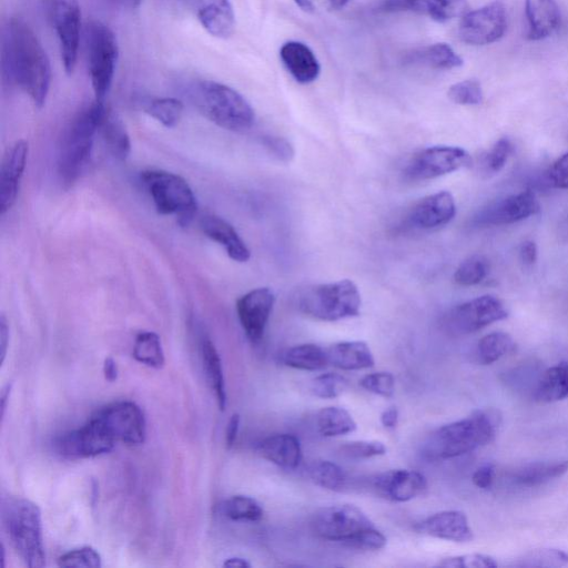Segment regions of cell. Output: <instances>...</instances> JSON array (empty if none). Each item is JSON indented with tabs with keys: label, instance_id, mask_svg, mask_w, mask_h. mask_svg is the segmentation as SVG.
Wrapping results in <instances>:
<instances>
[{
	"label": "cell",
	"instance_id": "obj_1",
	"mask_svg": "<svg viewBox=\"0 0 568 568\" xmlns=\"http://www.w3.org/2000/svg\"><path fill=\"white\" fill-rule=\"evenodd\" d=\"M3 69L9 83L23 90L35 106L46 104L52 66L34 30L22 18H10L5 27Z\"/></svg>",
	"mask_w": 568,
	"mask_h": 568
},
{
	"label": "cell",
	"instance_id": "obj_2",
	"mask_svg": "<svg viewBox=\"0 0 568 568\" xmlns=\"http://www.w3.org/2000/svg\"><path fill=\"white\" fill-rule=\"evenodd\" d=\"M501 423L500 411H475L434 431L423 445V455L429 460H450L469 454L491 443Z\"/></svg>",
	"mask_w": 568,
	"mask_h": 568
},
{
	"label": "cell",
	"instance_id": "obj_3",
	"mask_svg": "<svg viewBox=\"0 0 568 568\" xmlns=\"http://www.w3.org/2000/svg\"><path fill=\"white\" fill-rule=\"evenodd\" d=\"M191 103L220 128L242 133L255 125V110L237 90L213 80H196L188 87Z\"/></svg>",
	"mask_w": 568,
	"mask_h": 568
},
{
	"label": "cell",
	"instance_id": "obj_4",
	"mask_svg": "<svg viewBox=\"0 0 568 568\" xmlns=\"http://www.w3.org/2000/svg\"><path fill=\"white\" fill-rule=\"evenodd\" d=\"M106 111L104 101L95 99L71 121L58 155V175L64 185H73L87 168Z\"/></svg>",
	"mask_w": 568,
	"mask_h": 568
},
{
	"label": "cell",
	"instance_id": "obj_5",
	"mask_svg": "<svg viewBox=\"0 0 568 568\" xmlns=\"http://www.w3.org/2000/svg\"><path fill=\"white\" fill-rule=\"evenodd\" d=\"M2 514L9 541L25 564L30 568H43L46 554L39 507L32 501L15 497L3 502Z\"/></svg>",
	"mask_w": 568,
	"mask_h": 568
},
{
	"label": "cell",
	"instance_id": "obj_6",
	"mask_svg": "<svg viewBox=\"0 0 568 568\" xmlns=\"http://www.w3.org/2000/svg\"><path fill=\"white\" fill-rule=\"evenodd\" d=\"M297 307L307 317L337 322L358 317L362 298L357 284L349 279L313 284L299 291Z\"/></svg>",
	"mask_w": 568,
	"mask_h": 568
},
{
	"label": "cell",
	"instance_id": "obj_7",
	"mask_svg": "<svg viewBox=\"0 0 568 568\" xmlns=\"http://www.w3.org/2000/svg\"><path fill=\"white\" fill-rule=\"evenodd\" d=\"M87 65L91 86L97 100L104 101L115 78L118 60V40L106 24L91 20L85 30Z\"/></svg>",
	"mask_w": 568,
	"mask_h": 568
},
{
	"label": "cell",
	"instance_id": "obj_8",
	"mask_svg": "<svg viewBox=\"0 0 568 568\" xmlns=\"http://www.w3.org/2000/svg\"><path fill=\"white\" fill-rule=\"evenodd\" d=\"M141 181L160 215H176L181 226L189 225L197 212V201L184 178L168 171L148 170L142 172Z\"/></svg>",
	"mask_w": 568,
	"mask_h": 568
},
{
	"label": "cell",
	"instance_id": "obj_9",
	"mask_svg": "<svg viewBox=\"0 0 568 568\" xmlns=\"http://www.w3.org/2000/svg\"><path fill=\"white\" fill-rule=\"evenodd\" d=\"M374 526L367 514L350 504L323 507L311 520L312 531L321 539L348 546Z\"/></svg>",
	"mask_w": 568,
	"mask_h": 568
},
{
	"label": "cell",
	"instance_id": "obj_10",
	"mask_svg": "<svg viewBox=\"0 0 568 568\" xmlns=\"http://www.w3.org/2000/svg\"><path fill=\"white\" fill-rule=\"evenodd\" d=\"M50 25L58 39L66 74L77 66L81 37V10L78 0H43Z\"/></svg>",
	"mask_w": 568,
	"mask_h": 568
},
{
	"label": "cell",
	"instance_id": "obj_11",
	"mask_svg": "<svg viewBox=\"0 0 568 568\" xmlns=\"http://www.w3.org/2000/svg\"><path fill=\"white\" fill-rule=\"evenodd\" d=\"M471 165L468 151L459 147L435 146L415 154L403 169V176L411 182L428 181Z\"/></svg>",
	"mask_w": 568,
	"mask_h": 568
},
{
	"label": "cell",
	"instance_id": "obj_12",
	"mask_svg": "<svg viewBox=\"0 0 568 568\" xmlns=\"http://www.w3.org/2000/svg\"><path fill=\"white\" fill-rule=\"evenodd\" d=\"M509 317L504 303L494 296H482L456 306L446 314L444 327L453 336H468Z\"/></svg>",
	"mask_w": 568,
	"mask_h": 568
},
{
	"label": "cell",
	"instance_id": "obj_13",
	"mask_svg": "<svg viewBox=\"0 0 568 568\" xmlns=\"http://www.w3.org/2000/svg\"><path fill=\"white\" fill-rule=\"evenodd\" d=\"M91 419L95 420L116 444L121 442L139 445L146 440L145 415L134 402L111 403L98 410Z\"/></svg>",
	"mask_w": 568,
	"mask_h": 568
},
{
	"label": "cell",
	"instance_id": "obj_14",
	"mask_svg": "<svg viewBox=\"0 0 568 568\" xmlns=\"http://www.w3.org/2000/svg\"><path fill=\"white\" fill-rule=\"evenodd\" d=\"M116 443L90 418L83 428L59 435L54 450L67 460L95 458L113 451Z\"/></svg>",
	"mask_w": 568,
	"mask_h": 568
},
{
	"label": "cell",
	"instance_id": "obj_15",
	"mask_svg": "<svg viewBox=\"0 0 568 568\" xmlns=\"http://www.w3.org/2000/svg\"><path fill=\"white\" fill-rule=\"evenodd\" d=\"M506 28L505 8L501 3L495 2L465 14L461 20L459 35L465 44L484 46L500 40Z\"/></svg>",
	"mask_w": 568,
	"mask_h": 568
},
{
	"label": "cell",
	"instance_id": "obj_16",
	"mask_svg": "<svg viewBox=\"0 0 568 568\" xmlns=\"http://www.w3.org/2000/svg\"><path fill=\"white\" fill-rule=\"evenodd\" d=\"M456 205L449 191L436 192L417 202L403 220V228L413 232L438 230L454 219Z\"/></svg>",
	"mask_w": 568,
	"mask_h": 568
},
{
	"label": "cell",
	"instance_id": "obj_17",
	"mask_svg": "<svg viewBox=\"0 0 568 568\" xmlns=\"http://www.w3.org/2000/svg\"><path fill=\"white\" fill-rule=\"evenodd\" d=\"M276 304V294L269 288H258L237 301V313L241 327L253 343H258L265 332Z\"/></svg>",
	"mask_w": 568,
	"mask_h": 568
},
{
	"label": "cell",
	"instance_id": "obj_18",
	"mask_svg": "<svg viewBox=\"0 0 568 568\" xmlns=\"http://www.w3.org/2000/svg\"><path fill=\"white\" fill-rule=\"evenodd\" d=\"M540 210V202L534 192L525 190L482 210L476 217V223L481 226H509L535 216Z\"/></svg>",
	"mask_w": 568,
	"mask_h": 568
},
{
	"label": "cell",
	"instance_id": "obj_19",
	"mask_svg": "<svg viewBox=\"0 0 568 568\" xmlns=\"http://www.w3.org/2000/svg\"><path fill=\"white\" fill-rule=\"evenodd\" d=\"M372 490L382 499L405 503L417 499L428 489L425 476L417 471L391 470L373 476Z\"/></svg>",
	"mask_w": 568,
	"mask_h": 568
},
{
	"label": "cell",
	"instance_id": "obj_20",
	"mask_svg": "<svg viewBox=\"0 0 568 568\" xmlns=\"http://www.w3.org/2000/svg\"><path fill=\"white\" fill-rule=\"evenodd\" d=\"M212 37L230 38L236 30V14L230 0H180Z\"/></svg>",
	"mask_w": 568,
	"mask_h": 568
},
{
	"label": "cell",
	"instance_id": "obj_21",
	"mask_svg": "<svg viewBox=\"0 0 568 568\" xmlns=\"http://www.w3.org/2000/svg\"><path fill=\"white\" fill-rule=\"evenodd\" d=\"M28 152L29 147L26 140L15 141L5 152L2 171H0V213L2 216L15 205L26 169Z\"/></svg>",
	"mask_w": 568,
	"mask_h": 568
},
{
	"label": "cell",
	"instance_id": "obj_22",
	"mask_svg": "<svg viewBox=\"0 0 568 568\" xmlns=\"http://www.w3.org/2000/svg\"><path fill=\"white\" fill-rule=\"evenodd\" d=\"M381 12H414L430 17L434 22L446 23L464 16L468 0H382Z\"/></svg>",
	"mask_w": 568,
	"mask_h": 568
},
{
	"label": "cell",
	"instance_id": "obj_23",
	"mask_svg": "<svg viewBox=\"0 0 568 568\" xmlns=\"http://www.w3.org/2000/svg\"><path fill=\"white\" fill-rule=\"evenodd\" d=\"M417 530L434 539L454 543H470L474 540L468 516L461 511L436 513L420 522Z\"/></svg>",
	"mask_w": 568,
	"mask_h": 568
},
{
	"label": "cell",
	"instance_id": "obj_24",
	"mask_svg": "<svg viewBox=\"0 0 568 568\" xmlns=\"http://www.w3.org/2000/svg\"><path fill=\"white\" fill-rule=\"evenodd\" d=\"M280 58L284 67L299 84L314 83L321 73L318 58L311 48L300 42H288L280 49Z\"/></svg>",
	"mask_w": 568,
	"mask_h": 568
},
{
	"label": "cell",
	"instance_id": "obj_25",
	"mask_svg": "<svg viewBox=\"0 0 568 568\" xmlns=\"http://www.w3.org/2000/svg\"><path fill=\"white\" fill-rule=\"evenodd\" d=\"M525 15L530 40L550 37L561 26V10L556 0H526Z\"/></svg>",
	"mask_w": 568,
	"mask_h": 568
},
{
	"label": "cell",
	"instance_id": "obj_26",
	"mask_svg": "<svg viewBox=\"0 0 568 568\" xmlns=\"http://www.w3.org/2000/svg\"><path fill=\"white\" fill-rule=\"evenodd\" d=\"M200 226L205 235L225 248L233 261L245 263L250 260L251 252L239 233L228 221L217 216L201 219Z\"/></svg>",
	"mask_w": 568,
	"mask_h": 568
},
{
	"label": "cell",
	"instance_id": "obj_27",
	"mask_svg": "<svg viewBox=\"0 0 568 568\" xmlns=\"http://www.w3.org/2000/svg\"><path fill=\"white\" fill-rule=\"evenodd\" d=\"M258 452L263 459L283 469H297L302 461L300 441L292 434L268 436L259 443Z\"/></svg>",
	"mask_w": 568,
	"mask_h": 568
},
{
	"label": "cell",
	"instance_id": "obj_28",
	"mask_svg": "<svg viewBox=\"0 0 568 568\" xmlns=\"http://www.w3.org/2000/svg\"><path fill=\"white\" fill-rule=\"evenodd\" d=\"M329 364L342 371H361L374 367V355L363 341H344L327 348Z\"/></svg>",
	"mask_w": 568,
	"mask_h": 568
},
{
	"label": "cell",
	"instance_id": "obj_29",
	"mask_svg": "<svg viewBox=\"0 0 568 568\" xmlns=\"http://www.w3.org/2000/svg\"><path fill=\"white\" fill-rule=\"evenodd\" d=\"M405 63L435 70H451L461 67L463 59L450 45L439 43L413 50L405 56Z\"/></svg>",
	"mask_w": 568,
	"mask_h": 568
},
{
	"label": "cell",
	"instance_id": "obj_30",
	"mask_svg": "<svg viewBox=\"0 0 568 568\" xmlns=\"http://www.w3.org/2000/svg\"><path fill=\"white\" fill-rule=\"evenodd\" d=\"M568 472V461L537 462L521 466L510 476L514 484L523 488H535L550 481L561 478Z\"/></svg>",
	"mask_w": 568,
	"mask_h": 568
},
{
	"label": "cell",
	"instance_id": "obj_31",
	"mask_svg": "<svg viewBox=\"0 0 568 568\" xmlns=\"http://www.w3.org/2000/svg\"><path fill=\"white\" fill-rule=\"evenodd\" d=\"M566 398H568V364L561 363L542 374L534 391V399L540 403H553Z\"/></svg>",
	"mask_w": 568,
	"mask_h": 568
},
{
	"label": "cell",
	"instance_id": "obj_32",
	"mask_svg": "<svg viewBox=\"0 0 568 568\" xmlns=\"http://www.w3.org/2000/svg\"><path fill=\"white\" fill-rule=\"evenodd\" d=\"M283 362L291 369L309 372L322 371L330 365L327 349L312 343L292 347L284 353Z\"/></svg>",
	"mask_w": 568,
	"mask_h": 568
},
{
	"label": "cell",
	"instance_id": "obj_33",
	"mask_svg": "<svg viewBox=\"0 0 568 568\" xmlns=\"http://www.w3.org/2000/svg\"><path fill=\"white\" fill-rule=\"evenodd\" d=\"M201 352L210 389L215 393L220 410L225 411L227 407L226 381L219 352L210 340L202 343Z\"/></svg>",
	"mask_w": 568,
	"mask_h": 568
},
{
	"label": "cell",
	"instance_id": "obj_34",
	"mask_svg": "<svg viewBox=\"0 0 568 568\" xmlns=\"http://www.w3.org/2000/svg\"><path fill=\"white\" fill-rule=\"evenodd\" d=\"M99 131L111 155L118 160H126L129 157L130 137L123 120L117 114L107 109Z\"/></svg>",
	"mask_w": 568,
	"mask_h": 568
},
{
	"label": "cell",
	"instance_id": "obj_35",
	"mask_svg": "<svg viewBox=\"0 0 568 568\" xmlns=\"http://www.w3.org/2000/svg\"><path fill=\"white\" fill-rule=\"evenodd\" d=\"M317 428L324 438H338L357 431L358 424L346 409L329 407L318 412Z\"/></svg>",
	"mask_w": 568,
	"mask_h": 568
},
{
	"label": "cell",
	"instance_id": "obj_36",
	"mask_svg": "<svg viewBox=\"0 0 568 568\" xmlns=\"http://www.w3.org/2000/svg\"><path fill=\"white\" fill-rule=\"evenodd\" d=\"M141 108L147 115L167 128L179 125L185 109L179 99L168 97L144 98L141 100Z\"/></svg>",
	"mask_w": 568,
	"mask_h": 568
},
{
	"label": "cell",
	"instance_id": "obj_37",
	"mask_svg": "<svg viewBox=\"0 0 568 568\" xmlns=\"http://www.w3.org/2000/svg\"><path fill=\"white\" fill-rule=\"evenodd\" d=\"M515 350V342L510 334L493 332L482 338L476 347V362L490 365L501 360Z\"/></svg>",
	"mask_w": 568,
	"mask_h": 568
},
{
	"label": "cell",
	"instance_id": "obj_38",
	"mask_svg": "<svg viewBox=\"0 0 568 568\" xmlns=\"http://www.w3.org/2000/svg\"><path fill=\"white\" fill-rule=\"evenodd\" d=\"M312 482L320 488L333 492L346 489L347 473L336 463L326 460L314 461L309 468Z\"/></svg>",
	"mask_w": 568,
	"mask_h": 568
},
{
	"label": "cell",
	"instance_id": "obj_39",
	"mask_svg": "<svg viewBox=\"0 0 568 568\" xmlns=\"http://www.w3.org/2000/svg\"><path fill=\"white\" fill-rule=\"evenodd\" d=\"M133 354L138 362L152 369L164 368L166 363L161 340L155 332L139 333L135 341Z\"/></svg>",
	"mask_w": 568,
	"mask_h": 568
},
{
	"label": "cell",
	"instance_id": "obj_40",
	"mask_svg": "<svg viewBox=\"0 0 568 568\" xmlns=\"http://www.w3.org/2000/svg\"><path fill=\"white\" fill-rule=\"evenodd\" d=\"M222 514L231 521L259 522L263 517L262 506L252 497L236 495L223 502Z\"/></svg>",
	"mask_w": 568,
	"mask_h": 568
},
{
	"label": "cell",
	"instance_id": "obj_41",
	"mask_svg": "<svg viewBox=\"0 0 568 568\" xmlns=\"http://www.w3.org/2000/svg\"><path fill=\"white\" fill-rule=\"evenodd\" d=\"M490 273V263L483 256H472L461 263L454 273V282L461 287H474Z\"/></svg>",
	"mask_w": 568,
	"mask_h": 568
},
{
	"label": "cell",
	"instance_id": "obj_42",
	"mask_svg": "<svg viewBox=\"0 0 568 568\" xmlns=\"http://www.w3.org/2000/svg\"><path fill=\"white\" fill-rule=\"evenodd\" d=\"M348 389V380L338 373H323L311 384L313 394L324 400L337 399Z\"/></svg>",
	"mask_w": 568,
	"mask_h": 568
},
{
	"label": "cell",
	"instance_id": "obj_43",
	"mask_svg": "<svg viewBox=\"0 0 568 568\" xmlns=\"http://www.w3.org/2000/svg\"><path fill=\"white\" fill-rule=\"evenodd\" d=\"M513 145L509 138H502L496 142L491 150L482 158V168L485 174L495 175L506 166L511 157Z\"/></svg>",
	"mask_w": 568,
	"mask_h": 568
},
{
	"label": "cell",
	"instance_id": "obj_44",
	"mask_svg": "<svg viewBox=\"0 0 568 568\" xmlns=\"http://www.w3.org/2000/svg\"><path fill=\"white\" fill-rule=\"evenodd\" d=\"M448 96L456 105L478 106L483 101V90L478 80H464L451 86Z\"/></svg>",
	"mask_w": 568,
	"mask_h": 568
},
{
	"label": "cell",
	"instance_id": "obj_45",
	"mask_svg": "<svg viewBox=\"0 0 568 568\" xmlns=\"http://www.w3.org/2000/svg\"><path fill=\"white\" fill-rule=\"evenodd\" d=\"M388 448L380 441H354L341 446L340 453L350 460H368L387 454Z\"/></svg>",
	"mask_w": 568,
	"mask_h": 568
},
{
	"label": "cell",
	"instance_id": "obj_46",
	"mask_svg": "<svg viewBox=\"0 0 568 568\" xmlns=\"http://www.w3.org/2000/svg\"><path fill=\"white\" fill-rule=\"evenodd\" d=\"M568 563V554L560 550H537L523 556L516 566L559 567Z\"/></svg>",
	"mask_w": 568,
	"mask_h": 568
},
{
	"label": "cell",
	"instance_id": "obj_47",
	"mask_svg": "<svg viewBox=\"0 0 568 568\" xmlns=\"http://www.w3.org/2000/svg\"><path fill=\"white\" fill-rule=\"evenodd\" d=\"M58 565L60 567L100 568L101 556L93 547L85 546L60 556Z\"/></svg>",
	"mask_w": 568,
	"mask_h": 568
},
{
	"label": "cell",
	"instance_id": "obj_48",
	"mask_svg": "<svg viewBox=\"0 0 568 568\" xmlns=\"http://www.w3.org/2000/svg\"><path fill=\"white\" fill-rule=\"evenodd\" d=\"M361 388L379 397L390 399L395 393V379L389 372L365 375L360 381Z\"/></svg>",
	"mask_w": 568,
	"mask_h": 568
},
{
	"label": "cell",
	"instance_id": "obj_49",
	"mask_svg": "<svg viewBox=\"0 0 568 568\" xmlns=\"http://www.w3.org/2000/svg\"><path fill=\"white\" fill-rule=\"evenodd\" d=\"M445 568H494L499 566L493 557L483 554H469L449 557L438 564Z\"/></svg>",
	"mask_w": 568,
	"mask_h": 568
},
{
	"label": "cell",
	"instance_id": "obj_50",
	"mask_svg": "<svg viewBox=\"0 0 568 568\" xmlns=\"http://www.w3.org/2000/svg\"><path fill=\"white\" fill-rule=\"evenodd\" d=\"M387 543V537L374 526L360 534L349 546L362 551H380Z\"/></svg>",
	"mask_w": 568,
	"mask_h": 568
},
{
	"label": "cell",
	"instance_id": "obj_51",
	"mask_svg": "<svg viewBox=\"0 0 568 568\" xmlns=\"http://www.w3.org/2000/svg\"><path fill=\"white\" fill-rule=\"evenodd\" d=\"M304 12L310 14L338 12L346 8L351 0H294Z\"/></svg>",
	"mask_w": 568,
	"mask_h": 568
},
{
	"label": "cell",
	"instance_id": "obj_52",
	"mask_svg": "<svg viewBox=\"0 0 568 568\" xmlns=\"http://www.w3.org/2000/svg\"><path fill=\"white\" fill-rule=\"evenodd\" d=\"M263 145L269 150L270 154L281 162L292 161L296 156L291 142L281 137H265L263 138Z\"/></svg>",
	"mask_w": 568,
	"mask_h": 568
},
{
	"label": "cell",
	"instance_id": "obj_53",
	"mask_svg": "<svg viewBox=\"0 0 568 568\" xmlns=\"http://www.w3.org/2000/svg\"><path fill=\"white\" fill-rule=\"evenodd\" d=\"M552 185L559 189H568V152L557 159L549 171Z\"/></svg>",
	"mask_w": 568,
	"mask_h": 568
},
{
	"label": "cell",
	"instance_id": "obj_54",
	"mask_svg": "<svg viewBox=\"0 0 568 568\" xmlns=\"http://www.w3.org/2000/svg\"><path fill=\"white\" fill-rule=\"evenodd\" d=\"M495 478V468L493 464H484L480 469L476 470L472 476L475 486L482 490L492 489Z\"/></svg>",
	"mask_w": 568,
	"mask_h": 568
},
{
	"label": "cell",
	"instance_id": "obj_55",
	"mask_svg": "<svg viewBox=\"0 0 568 568\" xmlns=\"http://www.w3.org/2000/svg\"><path fill=\"white\" fill-rule=\"evenodd\" d=\"M520 257L525 266L535 265L537 258H539V249H537L536 243L532 240L523 242Z\"/></svg>",
	"mask_w": 568,
	"mask_h": 568
},
{
	"label": "cell",
	"instance_id": "obj_56",
	"mask_svg": "<svg viewBox=\"0 0 568 568\" xmlns=\"http://www.w3.org/2000/svg\"><path fill=\"white\" fill-rule=\"evenodd\" d=\"M241 418L239 414H233L230 418L227 431H226V441L228 449H231L233 445H235L238 439V433L240 429Z\"/></svg>",
	"mask_w": 568,
	"mask_h": 568
},
{
	"label": "cell",
	"instance_id": "obj_57",
	"mask_svg": "<svg viewBox=\"0 0 568 568\" xmlns=\"http://www.w3.org/2000/svg\"><path fill=\"white\" fill-rule=\"evenodd\" d=\"M8 344H9V327L6 317L4 316V314H2V317H0V355H2V364L5 362L6 359Z\"/></svg>",
	"mask_w": 568,
	"mask_h": 568
},
{
	"label": "cell",
	"instance_id": "obj_58",
	"mask_svg": "<svg viewBox=\"0 0 568 568\" xmlns=\"http://www.w3.org/2000/svg\"><path fill=\"white\" fill-rule=\"evenodd\" d=\"M400 420V413L397 408H389L382 412L381 423L384 428L395 429L397 428Z\"/></svg>",
	"mask_w": 568,
	"mask_h": 568
},
{
	"label": "cell",
	"instance_id": "obj_59",
	"mask_svg": "<svg viewBox=\"0 0 568 568\" xmlns=\"http://www.w3.org/2000/svg\"><path fill=\"white\" fill-rule=\"evenodd\" d=\"M105 379L108 382H115L118 379V367L113 358H107L104 363Z\"/></svg>",
	"mask_w": 568,
	"mask_h": 568
},
{
	"label": "cell",
	"instance_id": "obj_60",
	"mask_svg": "<svg viewBox=\"0 0 568 568\" xmlns=\"http://www.w3.org/2000/svg\"><path fill=\"white\" fill-rule=\"evenodd\" d=\"M109 2L123 9H137L144 0H109Z\"/></svg>",
	"mask_w": 568,
	"mask_h": 568
},
{
	"label": "cell",
	"instance_id": "obj_61",
	"mask_svg": "<svg viewBox=\"0 0 568 568\" xmlns=\"http://www.w3.org/2000/svg\"><path fill=\"white\" fill-rule=\"evenodd\" d=\"M223 566L232 568H250L251 564L247 560L241 559V557H232V559L223 563Z\"/></svg>",
	"mask_w": 568,
	"mask_h": 568
},
{
	"label": "cell",
	"instance_id": "obj_62",
	"mask_svg": "<svg viewBox=\"0 0 568 568\" xmlns=\"http://www.w3.org/2000/svg\"><path fill=\"white\" fill-rule=\"evenodd\" d=\"M10 392H12V384L6 385V387L4 388V390L2 392V418L3 419L5 417V412H6V408H7V402L9 401Z\"/></svg>",
	"mask_w": 568,
	"mask_h": 568
}]
</instances>
